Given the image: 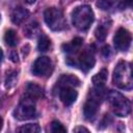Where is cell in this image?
Listing matches in <instances>:
<instances>
[{
    "label": "cell",
    "instance_id": "cell-5",
    "mask_svg": "<svg viewBox=\"0 0 133 133\" xmlns=\"http://www.w3.org/2000/svg\"><path fill=\"white\" fill-rule=\"evenodd\" d=\"M35 101L28 98L24 95V98L21 99L19 105L16 107L14 111V115L19 121L30 119L35 115Z\"/></svg>",
    "mask_w": 133,
    "mask_h": 133
},
{
    "label": "cell",
    "instance_id": "cell-19",
    "mask_svg": "<svg viewBox=\"0 0 133 133\" xmlns=\"http://www.w3.org/2000/svg\"><path fill=\"white\" fill-rule=\"evenodd\" d=\"M17 131L22 132V133H37L41 131V128L37 124H26L18 128Z\"/></svg>",
    "mask_w": 133,
    "mask_h": 133
},
{
    "label": "cell",
    "instance_id": "cell-13",
    "mask_svg": "<svg viewBox=\"0 0 133 133\" xmlns=\"http://www.w3.org/2000/svg\"><path fill=\"white\" fill-rule=\"evenodd\" d=\"M28 16H29V11L26 8L19 6V7L14 8V10L10 14V19H11L12 23L19 25V24L23 23L27 19Z\"/></svg>",
    "mask_w": 133,
    "mask_h": 133
},
{
    "label": "cell",
    "instance_id": "cell-20",
    "mask_svg": "<svg viewBox=\"0 0 133 133\" xmlns=\"http://www.w3.org/2000/svg\"><path fill=\"white\" fill-rule=\"evenodd\" d=\"M18 80V73L16 71H10L7 73L6 79H5V86L7 88H11L16 85Z\"/></svg>",
    "mask_w": 133,
    "mask_h": 133
},
{
    "label": "cell",
    "instance_id": "cell-4",
    "mask_svg": "<svg viewBox=\"0 0 133 133\" xmlns=\"http://www.w3.org/2000/svg\"><path fill=\"white\" fill-rule=\"evenodd\" d=\"M102 97H103V88L95 87L92 91H90L89 97L87 98L83 106V113L86 119L90 121L96 116L98 112V108L101 104Z\"/></svg>",
    "mask_w": 133,
    "mask_h": 133
},
{
    "label": "cell",
    "instance_id": "cell-12",
    "mask_svg": "<svg viewBox=\"0 0 133 133\" xmlns=\"http://www.w3.org/2000/svg\"><path fill=\"white\" fill-rule=\"evenodd\" d=\"M25 90H26L25 91V96H27L28 98L32 99L33 101H36V100L41 99L44 96L43 89L37 84L32 83V82H28L27 83Z\"/></svg>",
    "mask_w": 133,
    "mask_h": 133
},
{
    "label": "cell",
    "instance_id": "cell-16",
    "mask_svg": "<svg viewBox=\"0 0 133 133\" xmlns=\"http://www.w3.org/2000/svg\"><path fill=\"white\" fill-rule=\"evenodd\" d=\"M24 32L26 34V36L32 38V37H35L36 35H38L41 32H39V27H38V24L36 22H31L29 23L28 25H26V27L24 28Z\"/></svg>",
    "mask_w": 133,
    "mask_h": 133
},
{
    "label": "cell",
    "instance_id": "cell-3",
    "mask_svg": "<svg viewBox=\"0 0 133 133\" xmlns=\"http://www.w3.org/2000/svg\"><path fill=\"white\" fill-rule=\"evenodd\" d=\"M108 103L112 111L121 117H126L131 112V103L130 101L116 90H110L108 92Z\"/></svg>",
    "mask_w": 133,
    "mask_h": 133
},
{
    "label": "cell",
    "instance_id": "cell-15",
    "mask_svg": "<svg viewBox=\"0 0 133 133\" xmlns=\"http://www.w3.org/2000/svg\"><path fill=\"white\" fill-rule=\"evenodd\" d=\"M107 71L105 69H103L102 71H100L98 74H96L92 78H91V82L94 84V87L97 88H104L106 80H107Z\"/></svg>",
    "mask_w": 133,
    "mask_h": 133
},
{
    "label": "cell",
    "instance_id": "cell-8",
    "mask_svg": "<svg viewBox=\"0 0 133 133\" xmlns=\"http://www.w3.org/2000/svg\"><path fill=\"white\" fill-rule=\"evenodd\" d=\"M131 41H132L131 33L125 28H119L115 32L113 37L114 46L118 51H127L130 48Z\"/></svg>",
    "mask_w": 133,
    "mask_h": 133
},
{
    "label": "cell",
    "instance_id": "cell-11",
    "mask_svg": "<svg viewBox=\"0 0 133 133\" xmlns=\"http://www.w3.org/2000/svg\"><path fill=\"white\" fill-rule=\"evenodd\" d=\"M56 85L59 88L65 87V86H70V87L79 86L80 85V80L75 75H72V74H63L57 80V84Z\"/></svg>",
    "mask_w": 133,
    "mask_h": 133
},
{
    "label": "cell",
    "instance_id": "cell-14",
    "mask_svg": "<svg viewBox=\"0 0 133 133\" xmlns=\"http://www.w3.org/2000/svg\"><path fill=\"white\" fill-rule=\"evenodd\" d=\"M82 43H83V39L81 37H75L70 43H66V44H63L62 45V51L65 52V53H74V52H77L81 48Z\"/></svg>",
    "mask_w": 133,
    "mask_h": 133
},
{
    "label": "cell",
    "instance_id": "cell-17",
    "mask_svg": "<svg viewBox=\"0 0 133 133\" xmlns=\"http://www.w3.org/2000/svg\"><path fill=\"white\" fill-rule=\"evenodd\" d=\"M4 42L6 43V45H8L9 47H15L18 44V35L16 33L15 30L12 29H8L6 30L5 34H4Z\"/></svg>",
    "mask_w": 133,
    "mask_h": 133
},
{
    "label": "cell",
    "instance_id": "cell-10",
    "mask_svg": "<svg viewBox=\"0 0 133 133\" xmlns=\"http://www.w3.org/2000/svg\"><path fill=\"white\" fill-rule=\"evenodd\" d=\"M77 97H78V92L73 87L65 86L59 88V99L65 106L72 105L76 101Z\"/></svg>",
    "mask_w": 133,
    "mask_h": 133
},
{
    "label": "cell",
    "instance_id": "cell-6",
    "mask_svg": "<svg viewBox=\"0 0 133 133\" xmlns=\"http://www.w3.org/2000/svg\"><path fill=\"white\" fill-rule=\"evenodd\" d=\"M44 19L48 27L54 31L62 30L65 27V21L64 17L58 8L55 7H50L47 8L44 12Z\"/></svg>",
    "mask_w": 133,
    "mask_h": 133
},
{
    "label": "cell",
    "instance_id": "cell-23",
    "mask_svg": "<svg viewBox=\"0 0 133 133\" xmlns=\"http://www.w3.org/2000/svg\"><path fill=\"white\" fill-rule=\"evenodd\" d=\"M51 131L54 132V133H60V132L64 133V132H66V129L58 121H53L51 123Z\"/></svg>",
    "mask_w": 133,
    "mask_h": 133
},
{
    "label": "cell",
    "instance_id": "cell-25",
    "mask_svg": "<svg viewBox=\"0 0 133 133\" xmlns=\"http://www.w3.org/2000/svg\"><path fill=\"white\" fill-rule=\"evenodd\" d=\"M102 54L105 57L109 56V54H110V48H109V46H105V47L102 48Z\"/></svg>",
    "mask_w": 133,
    "mask_h": 133
},
{
    "label": "cell",
    "instance_id": "cell-22",
    "mask_svg": "<svg viewBox=\"0 0 133 133\" xmlns=\"http://www.w3.org/2000/svg\"><path fill=\"white\" fill-rule=\"evenodd\" d=\"M116 1L117 0H99L97 2V6L102 10H108L109 8L114 6Z\"/></svg>",
    "mask_w": 133,
    "mask_h": 133
},
{
    "label": "cell",
    "instance_id": "cell-24",
    "mask_svg": "<svg viewBox=\"0 0 133 133\" xmlns=\"http://www.w3.org/2000/svg\"><path fill=\"white\" fill-rule=\"evenodd\" d=\"M73 131H74V132H89V130H88L87 128L82 127V126H78V127L74 128Z\"/></svg>",
    "mask_w": 133,
    "mask_h": 133
},
{
    "label": "cell",
    "instance_id": "cell-31",
    "mask_svg": "<svg viewBox=\"0 0 133 133\" xmlns=\"http://www.w3.org/2000/svg\"><path fill=\"white\" fill-rule=\"evenodd\" d=\"M0 19H1V16H0Z\"/></svg>",
    "mask_w": 133,
    "mask_h": 133
},
{
    "label": "cell",
    "instance_id": "cell-7",
    "mask_svg": "<svg viewBox=\"0 0 133 133\" xmlns=\"http://www.w3.org/2000/svg\"><path fill=\"white\" fill-rule=\"evenodd\" d=\"M53 69L52 61L47 56H41L38 57L32 64L31 72L34 76L37 77H48Z\"/></svg>",
    "mask_w": 133,
    "mask_h": 133
},
{
    "label": "cell",
    "instance_id": "cell-21",
    "mask_svg": "<svg viewBox=\"0 0 133 133\" xmlns=\"http://www.w3.org/2000/svg\"><path fill=\"white\" fill-rule=\"evenodd\" d=\"M95 36L98 41L102 42L106 38L107 36V27L104 25H100L97 27V29L95 30Z\"/></svg>",
    "mask_w": 133,
    "mask_h": 133
},
{
    "label": "cell",
    "instance_id": "cell-28",
    "mask_svg": "<svg viewBox=\"0 0 133 133\" xmlns=\"http://www.w3.org/2000/svg\"><path fill=\"white\" fill-rule=\"evenodd\" d=\"M25 3H27V4H32V3H34L36 0H23Z\"/></svg>",
    "mask_w": 133,
    "mask_h": 133
},
{
    "label": "cell",
    "instance_id": "cell-1",
    "mask_svg": "<svg viewBox=\"0 0 133 133\" xmlns=\"http://www.w3.org/2000/svg\"><path fill=\"white\" fill-rule=\"evenodd\" d=\"M112 81L114 85H116L118 88L126 89V90L131 89L133 84L131 63L125 60L118 61V63L115 65L113 71Z\"/></svg>",
    "mask_w": 133,
    "mask_h": 133
},
{
    "label": "cell",
    "instance_id": "cell-29",
    "mask_svg": "<svg viewBox=\"0 0 133 133\" xmlns=\"http://www.w3.org/2000/svg\"><path fill=\"white\" fill-rule=\"evenodd\" d=\"M2 59H3V52H2V49L0 48V64L2 62Z\"/></svg>",
    "mask_w": 133,
    "mask_h": 133
},
{
    "label": "cell",
    "instance_id": "cell-2",
    "mask_svg": "<svg viewBox=\"0 0 133 133\" xmlns=\"http://www.w3.org/2000/svg\"><path fill=\"white\" fill-rule=\"evenodd\" d=\"M94 22V11L88 5H80L72 11V23L73 25L81 30H87Z\"/></svg>",
    "mask_w": 133,
    "mask_h": 133
},
{
    "label": "cell",
    "instance_id": "cell-27",
    "mask_svg": "<svg viewBox=\"0 0 133 133\" xmlns=\"http://www.w3.org/2000/svg\"><path fill=\"white\" fill-rule=\"evenodd\" d=\"M131 2H132V0H125V1H124V5L130 7V6H131Z\"/></svg>",
    "mask_w": 133,
    "mask_h": 133
},
{
    "label": "cell",
    "instance_id": "cell-18",
    "mask_svg": "<svg viewBox=\"0 0 133 133\" xmlns=\"http://www.w3.org/2000/svg\"><path fill=\"white\" fill-rule=\"evenodd\" d=\"M51 47V41L50 38L45 35V34H41L38 37V42H37V49L41 52H46L50 49Z\"/></svg>",
    "mask_w": 133,
    "mask_h": 133
},
{
    "label": "cell",
    "instance_id": "cell-9",
    "mask_svg": "<svg viewBox=\"0 0 133 133\" xmlns=\"http://www.w3.org/2000/svg\"><path fill=\"white\" fill-rule=\"evenodd\" d=\"M96 59H95V51L91 49V47H87L85 50L82 51L78 58V65L80 69L87 73L89 70H91L95 65Z\"/></svg>",
    "mask_w": 133,
    "mask_h": 133
},
{
    "label": "cell",
    "instance_id": "cell-26",
    "mask_svg": "<svg viewBox=\"0 0 133 133\" xmlns=\"http://www.w3.org/2000/svg\"><path fill=\"white\" fill-rule=\"evenodd\" d=\"M10 59L14 61V62H18V54H17V52L16 51H12L11 53H10Z\"/></svg>",
    "mask_w": 133,
    "mask_h": 133
},
{
    "label": "cell",
    "instance_id": "cell-30",
    "mask_svg": "<svg viewBox=\"0 0 133 133\" xmlns=\"http://www.w3.org/2000/svg\"><path fill=\"white\" fill-rule=\"evenodd\" d=\"M2 125H3V119H2V117L0 116V130H1V128H2Z\"/></svg>",
    "mask_w": 133,
    "mask_h": 133
}]
</instances>
